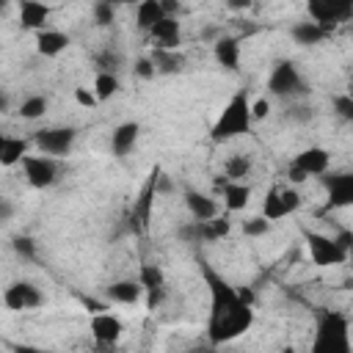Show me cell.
<instances>
[{
	"instance_id": "obj_43",
	"label": "cell",
	"mask_w": 353,
	"mask_h": 353,
	"mask_svg": "<svg viewBox=\"0 0 353 353\" xmlns=\"http://www.w3.org/2000/svg\"><path fill=\"white\" fill-rule=\"evenodd\" d=\"M306 179H309V176H306L301 168H295V165H290V168H287V182H290L292 188H295V185H303Z\"/></svg>"
},
{
	"instance_id": "obj_42",
	"label": "cell",
	"mask_w": 353,
	"mask_h": 353,
	"mask_svg": "<svg viewBox=\"0 0 353 353\" xmlns=\"http://www.w3.org/2000/svg\"><path fill=\"white\" fill-rule=\"evenodd\" d=\"M14 212H17L14 201L11 199H0V223H8L14 218Z\"/></svg>"
},
{
	"instance_id": "obj_7",
	"label": "cell",
	"mask_w": 353,
	"mask_h": 353,
	"mask_svg": "<svg viewBox=\"0 0 353 353\" xmlns=\"http://www.w3.org/2000/svg\"><path fill=\"white\" fill-rule=\"evenodd\" d=\"M77 141V130L74 127H44V130H36L33 135V143L39 149V154H47V157H66L72 152Z\"/></svg>"
},
{
	"instance_id": "obj_45",
	"label": "cell",
	"mask_w": 353,
	"mask_h": 353,
	"mask_svg": "<svg viewBox=\"0 0 353 353\" xmlns=\"http://www.w3.org/2000/svg\"><path fill=\"white\" fill-rule=\"evenodd\" d=\"M8 108H11V99H8L6 88H0V113H8Z\"/></svg>"
},
{
	"instance_id": "obj_25",
	"label": "cell",
	"mask_w": 353,
	"mask_h": 353,
	"mask_svg": "<svg viewBox=\"0 0 353 353\" xmlns=\"http://www.w3.org/2000/svg\"><path fill=\"white\" fill-rule=\"evenodd\" d=\"M25 154H30V141L28 138H19V135H6V143L0 149V165L3 168L19 165Z\"/></svg>"
},
{
	"instance_id": "obj_31",
	"label": "cell",
	"mask_w": 353,
	"mask_h": 353,
	"mask_svg": "<svg viewBox=\"0 0 353 353\" xmlns=\"http://www.w3.org/2000/svg\"><path fill=\"white\" fill-rule=\"evenodd\" d=\"M47 97L44 94H30V97H25L22 102H19V116L25 119V121H36V119H41L44 113H47Z\"/></svg>"
},
{
	"instance_id": "obj_19",
	"label": "cell",
	"mask_w": 353,
	"mask_h": 353,
	"mask_svg": "<svg viewBox=\"0 0 353 353\" xmlns=\"http://www.w3.org/2000/svg\"><path fill=\"white\" fill-rule=\"evenodd\" d=\"M212 58L221 69L237 72L240 69V41L234 36H218L212 41Z\"/></svg>"
},
{
	"instance_id": "obj_12",
	"label": "cell",
	"mask_w": 353,
	"mask_h": 353,
	"mask_svg": "<svg viewBox=\"0 0 353 353\" xmlns=\"http://www.w3.org/2000/svg\"><path fill=\"white\" fill-rule=\"evenodd\" d=\"M88 331H91V339L99 347H113L124 334V323L110 312H97V314H91Z\"/></svg>"
},
{
	"instance_id": "obj_15",
	"label": "cell",
	"mask_w": 353,
	"mask_h": 353,
	"mask_svg": "<svg viewBox=\"0 0 353 353\" xmlns=\"http://www.w3.org/2000/svg\"><path fill=\"white\" fill-rule=\"evenodd\" d=\"M290 165L301 168L306 176H323L328 171V165H331V154L323 146H306V149H301L295 154V160Z\"/></svg>"
},
{
	"instance_id": "obj_30",
	"label": "cell",
	"mask_w": 353,
	"mask_h": 353,
	"mask_svg": "<svg viewBox=\"0 0 353 353\" xmlns=\"http://www.w3.org/2000/svg\"><path fill=\"white\" fill-rule=\"evenodd\" d=\"M94 97H97V102H108L110 97H116L119 91H121V80H119V74H105V72H97V77H94Z\"/></svg>"
},
{
	"instance_id": "obj_3",
	"label": "cell",
	"mask_w": 353,
	"mask_h": 353,
	"mask_svg": "<svg viewBox=\"0 0 353 353\" xmlns=\"http://www.w3.org/2000/svg\"><path fill=\"white\" fill-rule=\"evenodd\" d=\"M309 353H350V320L336 309H317Z\"/></svg>"
},
{
	"instance_id": "obj_50",
	"label": "cell",
	"mask_w": 353,
	"mask_h": 353,
	"mask_svg": "<svg viewBox=\"0 0 353 353\" xmlns=\"http://www.w3.org/2000/svg\"><path fill=\"white\" fill-rule=\"evenodd\" d=\"M3 143H6V132H0V149H3Z\"/></svg>"
},
{
	"instance_id": "obj_9",
	"label": "cell",
	"mask_w": 353,
	"mask_h": 353,
	"mask_svg": "<svg viewBox=\"0 0 353 353\" xmlns=\"http://www.w3.org/2000/svg\"><path fill=\"white\" fill-rule=\"evenodd\" d=\"M303 240H306L309 256H312V262H314L317 268H331V265L347 262V251H342V248L334 243V237L306 229V232H303Z\"/></svg>"
},
{
	"instance_id": "obj_32",
	"label": "cell",
	"mask_w": 353,
	"mask_h": 353,
	"mask_svg": "<svg viewBox=\"0 0 353 353\" xmlns=\"http://www.w3.org/2000/svg\"><path fill=\"white\" fill-rule=\"evenodd\" d=\"M287 215V210H284V204H281V196H279V185H273V188H268V193H265V201H262V218L265 221H281Z\"/></svg>"
},
{
	"instance_id": "obj_39",
	"label": "cell",
	"mask_w": 353,
	"mask_h": 353,
	"mask_svg": "<svg viewBox=\"0 0 353 353\" xmlns=\"http://www.w3.org/2000/svg\"><path fill=\"white\" fill-rule=\"evenodd\" d=\"M132 74L138 77V80H154L157 74H154V66H152V61H149V55H141L135 63H132Z\"/></svg>"
},
{
	"instance_id": "obj_33",
	"label": "cell",
	"mask_w": 353,
	"mask_h": 353,
	"mask_svg": "<svg viewBox=\"0 0 353 353\" xmlns=\"http://www.w3.org/2000/svg\"><path fill=\"white\" fill-rule=\"evenodd\" d=\"M91 14H94V22H97L99 28H108V25L116 22V6L108 3V0L94 3V6H91Z\"/></svg>"
},
{
	"instance_id": "obj_8",
	"label": "cell",
	"mask_w": 353,
	"mask_h": 353,
	"mask_svg": "<svg viewBox=\"0 0 353 353\" xmlns=\"http://www.w3.org/2000/svg\"><path fill=\"white\" fill-rule=\"evenodd\" d=\"M19 165L25 171L28 185L36 188V190L52 188L58 182V176H61V160L47 157V154H25Z\"/></svg>"
},
{
	"instance_id": "obj_35",
	"label": "cell",
	"mask_w": 353,
	"mask_h": 353,
	"mask_svg": "<svg viewBox=\"0 0 353 353\" xmlns=\"http://www.w3.org/2000/svg\"><path fill=\"white\" fill-rule=\"evenodd\" d=\"M270 229H273V223L265 221L262 215H254V218H245L243 221V234L245 237H265Z\"/></svg>"
},
{
	"instance_id": "obj_34",
	"label": "cell",
	"mask_w": 353,
	"mask_h": 353,
	"mask_svg": "<svg viewBox=\"0 0 353 353\" xmlns=\"http://www.w3.org/2000/svg\"><path fill=\"white\" fill-rule=\"evenodd\" d=\"M11 248H14V254L19 256V259H28V262H33L36 259V240L33 237H28V234H17L14 240H11Z\"/></svg>"
},
{
	"instance_id": "obj_14",
	"label": "cell",
	"mask_w": 353,
	"mask_h": 353,
	"mask_svg": "<svg viewBox=\"0 0 353 353\" xmlns=\"http://www.w3.org/2000/svg\"><path fill=\"white\" fill-rule=\"evenodd\" d=\"M149 39L154 50H179L182 44V25L176 17H163L157 25H152Z\"/></svg>"
},
{
	"instance_id": "obj_10",
	"label": "cell",
	"mask_w": 353,
	"mask_h": 353,
	"mask_svg": "<svg viewBox=\"0 0 353 353\" xmlns=\"http://www.w3.org/2000/svg\"><path fill=\"white\" fill-rule=\"evenodd\" d=\"M3 303L11 312H33V309H39L44 303V295L33 281L17 279L3 290Z\"/></svg>"
},
{
	"instance_id": "obj_51",
	"label": "cell",
	"mask_w": 353,
	"mask_h": 353,
	"mask_svg": "<svg viewBox=\"0 0 353 353\" xmlns=\"http://www.w3.org/2000/svg\"><path fill=\"white\" fill-rule=\"evenodd\" d=\"M215 353H221V350H215Z\"/></svg>"
},
{
	"instance_id": "obj_6",
	"label": "cell",
	"mask_w": 353,
	"mask_h": 353,
	"mask_svg": "<svg viewBox=\"0 0 353 353\" xmlns=\"http://www.w3.org/2000/svg\"><path fill=\"white\" fill-rule=\"evenodd\" d=\"M306 14H309V22L320 25L328 36L336 25L347 22L353 17V6L345 3V0H309L306 3Z\"/></svg>"
},
{
	"instance_id": "obj_49",
	"label": "cell",
	"mask_w": 353,
	"mask_h": 353,
	"mask_svg": "<svg viewBox=\"0 0 353 353\" xmlns=\"http://www.w3.org/2000/svg\"><path fill=\"white\" fill-rule=\"evenodd\" d=\"M6 8H8V3H6V0H0V14H3Z\"/></svg>"
},
{
	"instance_id": "obj_11",
	"label": "cell",
	"mask_w": 353,
	"mask_h": 353,
	"mask_svg": "<svg viewBox=\"0 0 353 353\" xmlns=\"http://www.w3.org/2000/svg\"><path fill=\"white\" fill-rule=\"evenodd\" d=\"M325 193H328V210H342L353 204V174L350 171H325L320 176Z\"/></svg>"
},
{
	"instance_id": "obj_18",
	"label": "cell",
	"mask_w": 353,
	"mask_h": 353,
	"mask_svg": "<svg viewBox=\"0 0 353 353\" xmlns=\"http://www.w3.org/2000/svg\"><path fill=\"white\" fill-rule=\"evenodd\" d=\"M50 14H52L50 6L39 3V0H22V3H19V28H22V30H33V33H39V30L47 28Z\"/></svg>"
},
{
	"instance_id": "obj_24",
	"label": "cell",
	"mask_w": 353,
	"mask_h": 353,
	"mask_svg": "<svg viewBox=\"0 0 353 353\" xmlns=\"http://www.w3.org/2000/svg\"><path fill=\"white\" fill-rule=\"evenodd\" d=\"M196 232H199V243H218L232 232V221L229 215H215L212 221H196Z\"/></svg>"
},
{
	"instance_id": "obj_37",
	"label": "cell",
	"mask_w": 353,
	"mask_h": 353,
	"mask_svg": "<svg viewBox=\"0 0 353 353\" xmlns=\"http://www.w3.org/2000/svg\"><path fill=\"white\" fill-rule=\"evenodd\" d=\"M284 119L298 121V124H309L314 119V108L303 105V102H295V105H290V110H284Z\"/></svg>"
},
{
	"instance_id": "obj_5",
	"label": "cell",
	"mask_w": 353,
	"mask_h": 353,
	"mask_svg": "<svg viewBox=\"0 0 353 353\" xmlns=\"http://www.w3.org/2000/svg\"><path fill=\"white\" fill-rule=\"evenodd\" d=\"M160 165H154L149 171V176L143 179L135 201H132V210H130V229L132 234H143L149 232V223H152V210H154V199H157V179H160Z\"/></svg>"
},
{
	"instance_id": "obj_16",
	"label": "cell",
	"mask_w": 353,
	"mask_h": 353,
	"mask_svg": "<svg viewBox=\"0 0 353 353\" xmlns=\"http://www.w3.org/2000/svg\"><path fill=\"white\" fill-rule=\"evenodd\" d=\"M138 138H141V124L138 121L116 124L113 132H110V152H113V157H127L135 149Z\"/></svg>"
},
{
	"instance_id": "obj_4",
	"label": "cell",
	"mask_w": 353,
	"mask_h": 353,
	"mask_svg": "<svg viewBox=\"0 0 353 353\" xmlns=\"http://www.w3.org/2000/svg\"><path fill=\"white\" fill-rule=\"evenodd\" d=\"M268 94L270 97H276V99H298V97H306L309 94V85H306V80H303V74H301V69L295 66V61H290V58H281V61H276V66L270 69V74H268Z\"/></svg>"
},
{
	"instance_id": "obj_27",
	"label": "cell",
	"mask_w": 353,
	"mask_h": 353,
	"mask_svg": "<svg viewBox=\"0 0 353 353\" xmlns=\"http://www.w3.org/2000/svg\"><path fill=\"white\" fill-rule=\"evenodd\" d=\"M290 36H292V41L295 44H301V47H314V44H320L328 33L320 28V25H314V22H295L292 28H290Z\"/></svg>"
},
{
	"instance_id": "obj_17",
	"label": "cell",
	"mask_w": 353,
	"mask_h": 353,
	"mask_svg": "<svg viewBox=\"0 0 353 353\" xmlns=\"http://www.w3.org/2000/svg\"><path fill=\"white\" fill-rule=\"evenodd\" d=\"M182 199H185V207H188V212H190V221H212L215 215H221V212H218V201H215L212 196L201 193V190L188 188V190L182 193Z\"/></svg>"
},
{
	"instance_id": "obj_38",
	"label": "cell",
	"mask_w": 353,
	"mask_h": 353,
	"mask_svg": "<svg viewBox=\"0 0 353 353\" xmlns=\"http://www.w3.org/2000/svg\"><path fill=\"white\" fill-rule=\"evenodd\" d=\"M279 196H281V204H284L287 215L298 212V207H301V193H298L292 185H284V188H279Z\"/></svg>"
},
{
	"instance_id": "obj_36",
	"label": "cell",
	"mask_w": 353,
	"mask_h": 353,
	"mask_svg": "<svg viewBox=\"0 0 353 353\" xmlns=\"http://www.w3.org/2000/svg\"><path fill=\"white\" fill-rule=\"evenodd\" d=\"M331 108L334 113L342 119V121H353V97L350 94H336L331 99Z\"/></svg>"
},
{
	"instance_id": "obj_41",
	"label": "cell",
	"mask_w": 353,
	"mask_h": 353,
	"mask_svg": "<svg viewBox=\"0 0 353 353\" xmlns=\"http://www.w3.org/2000/svg\"><path fill=\"white\" fill-rule=\"evenodd\" d=\"M74 102L83 105V108H97V105H99L97 97H94V91H91V88H83V85L74 88Z\"/></svg>"
},
{
	"instance_id": "obj_28",
	"label": "cell",
	"mask_w": 353,
	"mask_h": 353,
	"mask_svg": "<svg viewBox=\"0 0 353 353\" xmlns=\"http://www.w3.org/2000/svg\"><path fill=\"white\" fill-rule=\"evenodd\" d=\"M251 171H254L251 157H248V154H240V152H234V154L226 157V163H223V176H226L229 182H245V179L251 176Z\"/></svg>"
},
{
	"instance_id": "obj_21",
	"label": "cell",
	"mask_w": 353,
	"mask_h": 353,
	"mask_svg": "<svg viewBox=\"0 0 353 353\" xmlns=\"http://www.w3.org/2000/svg\"><path fill=\"white\" fill-rule=\"evenodd\" d=\"M149 61L154 66V74H165V77L182 74L185 66H188V58L179 50H152L149 52Z\"/></svg>"
},
{
	"instance_id": "obj_47",
	"label": "cell",
	"mask_w": 353,
	"mask_h": 353,
	"mask_svg": "<svg viewBox=\"0 0 353 353\" xmlns=\"http://www.w3.org/2000/svg\"><path fill=\"white\" fill-rule=\"evenodd\" d=\"M226 6H229V8H234V11H240V8H248V3H245V0H243V3H240V0H232V3H226Z\"/></svg>"
},
{
	"instance_id": "obj_46",
	"label": "cell",
	"mask_w": 353,
	"mask_h": 353,
	"mask_svg": "<svg viewBox=\"0 0 353 353\" xmlns=\"http://www.w3.org/2000/svg\"><path fill=\"white\" fill-rule=\"evenodd\" d=\"M218 347H212V345H199V347H190L188 353H215Z\"/></svg>"
},
{
	"instance_id": "obj_29",
	"label": "cell",
	"mask_w": 353,
	"mask_h": 353,
	"mask_svg": "<svg viewBox=\"0 0 353 353\" xmlns=\"http://www.w3.org/2000/svg\"><path fill=\"white\" fill-rule=\"evenodd\" d=\"M94 66H97V72L119 74L121 66H124V55L116 47H102L99 52H94Z\"/></svg>"
},
{
	"instance_id": "obj_44",
	"label": "cell",
	"mask_w": 353,
	"mask_h": 353,
	"mask_svg": "<svg viewBox=\"0 0 353 353\" xmlns=\"http://www.w3.org/2000/svg\"><path fill=\"white\" fill-rule=\"evenodd\" d=\"M14 353H52V350L39 347V345H17V347H14Z\"/></svg>"
},
{
	"instance_id": "obj_13",
	"label": "cell",
	"mask_w": 353,
	"mask_h": 353,
	"mask_svg": "<svg viewBox=\"0 0 353 353\" xmlns=\"http://www.w3.org/2000/svg\"><path fill=\"white\" fill-rule=\"evenodd\" d=\"M141 287H143V292L149 295L146 298V306L149 309H157L160 303H163V298H165V273H163V268L160 265H154V262H143L141 268H138V279H135Z\"/></svg>"
},
{
	"instance_id": "obj_1",
	"label": "cell",
	"mask_w": 353,
	"mask_h": 353,
	"mask_svg": "<svg viewBox=\"0 0 353 353\" xmlns=\"http://www.w3.org/2000/svg\"><path fill=\"white\" fill-rule=\"evenodd\" d=\"M201 279L210 292V314H207V345L221 347L243 336L254 325V306H245L237 298V287H232L221 270H215L204 256L199 259Z\"/></svg>"
},
{
	"instance_id": "obj_20",
	"label": "cell",
	"mask_w": 353,
	"mask_h": 353,
	"mask_svg": "<svg viewBox=\"0 0 353 353\" xmlns=\"http://www.w3.org/2000/svg\"><path fill=\"white\" fill-rule=\"evenodd\" d=\"M69 44H72L69 33H63L58 28H44L36 33V52L44 58H58Z\"/></svg>"
},
{
	"instance_id": "obj_2",
	"label": "cell",
	"mask_w": 353,
	"mask_h": 353,
	"mask_svg": "<svg viewBox=\"0 0 353 353\" xmlns=\"http://www.w3.org/2000/svg\"><path fill=\"white\" fill-rule=\"evenodd\" d=\"M251 97L248 88H237L232 94V99L223 105V110L218 113V119L210 127V141L223 143L232 138H240L245 132H251Z\"/></svg>"
},
{
	"instance_id": "obj_40",
	"label": "cell",
	"mask_w": 353,
	"mask_h": 353,
	"mask_svg": "<svg viewBox=\"0 0 353 353\" xmlns=\"http://www.w3.org/2000/svg\"><path fill=\"white\" fill-rule=\"evenodd\" d=\"M270 116V99L268 97H259L251 102V121H262Z\"/></svg>"
},
{
	"instance_id": "obj_23",
	"label": "cell",
	"mask_w": 353,
	"mask_h": 353,
	"mask_svg": "<svg viewBox=\"0 0 353 353\" xmlns=\"http://www.w3.org/2000/svg\"><path fill=\"white\" fill-rule=\"evenodd\" d=\"M223 207L226 212H243L251 201V185L248 182H226V188L221 190Z\"/></svg>"
},
{
	"instance_id": "obj_48",
	"label": "cell",
	"mask_w": 353,
	"mask_h": 353,
	"mask_svg": "<svg viewBox=\"0 0 353 353\" xmlns=\"http://www.w3.org/2000/svg\"><path fill=\"white\" fill-rule=\"evenodd\" d=\"M279 353H295V347H290V345H287V347H281Z\"/></svg>"
},
{
	"instance_id": "obj_22",
	"label": "cell",
	"mask_w": 353,
	"mask_h": 353,
	"mask_svg": "<svg viewBox=\"0 0 353 353\" xmlns=\"http://www.w3.org/2000/svg\"><path fill=\"white\" fill-rule=\"evenodd\" d=\"M105 298L113 301V303H121V306H132V303H138L143 298V287L135 279H119V281L108 284Z\"/></svg>"
},
{
	"instance_id": "obj_26",
	"label": "cell",
	"mask_w": 353,
	"mask_h": 353,
	"mask_svg": "<svg viewBox=\"0 0 353 353\" xmlns=\"http://www.w3.org/2000/svg\"><path fill=\"white\" fill-rule=\"evenodd\" d=\"M163 17H165V14H163V3H160V0H143V3L135 6V25H138V30H143V33H149L152 25H157Z\"/></svg>"
}]
</instances>
